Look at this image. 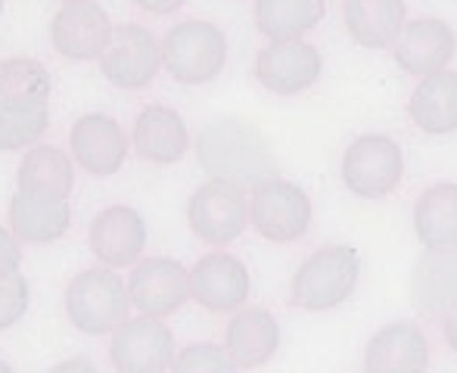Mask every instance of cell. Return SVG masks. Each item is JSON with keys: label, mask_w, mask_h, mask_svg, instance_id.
Returning a JSON list of instances; mask_svg holds the SVG:
<instances>
[{"label": "cell", "mask_w": 457, "mask_h": 373, "mask_svg": "<svg viewBox=\"0 0 457 373\" xmlns=\"http://www.w3.org/2000/svg\"><path fill=\"white\" fill-rule=\"evenodd\" d=\"M314 218L312 196L305 186L274 178L249 196V221L268 243H295L308 234Z\"/></svg>", "instance_id": "cell-6"}, {"label": "cell", "mask_w": 457, "mask_h": 373, "mask_svg": "<svg viewBox=\"0 0 457 373\" xmlns=\"http://www.w3.org/2000/svg\"><path fill=\"white\" fill-rule=\"evenodd\" d=\"M19 190L41 193V196L69 199L75 186V169L69 156L56 146H31L19 162Z\"/></svg>", "instance_id": "cell-25"}, {"label": "cell", "mask_w": 457, "mask_h": 373, "mask_svg": "<svg viewBox=\"0 0 457 373\" xmlns=\"http://www.w3.org/2000/svg\"><path fill=\"white\" fill-rule=\"evenodd\" d=\"M146 246V224L131 205H109L91 224V249L106 268H131Z\"/></svg>", "instance_id": "cell-19"}, {"label": "cell", "mask_w": 457, "mask_h": 373, "mask_svg": "<svg viewBox=\"0 0 457 373\" xmlns=\"http://www.w3.org/2000/svg\"><path fill=\"white\" fill-rule=\"evenodd\" d=\"M69 144H72V156L87 175L96 178H109L125 165L128 159V144L125 131L115 119L103 112H87L81 115L72 125V134H69Z\"/></svg>", "instance_id": "cell-16"}, {"label": "cell", "mask_w": 457, "mask_h": 373, "mask_svg": "<svg viewBox=\"0 0 457 373\" xmlns=\"http://www.w3.org/2000/svg\"><path fill=\"white\" fill-rule=\"evenodd\" d=\"M50 125L47 103L31 106H4L0 109V153L31 146Z\"/></svg>", "instance_id": "cell-28"}, {"label": "cell", "mask_w": 457, "mask_h": 373, "mask_svg": "<svg viewBox=\"0 0 457 373\" xmlns=\"http://www.w3.org/2000/svg\"><path fill=\"white\" fill-rule=\"evenodd\" d=\"M442 327H445V343H448V349H452L454 355H457V314H454V318H448Z\"/></svg>", "instance_id": "cell-34"}, {"label": "cell", "mask_w": 457, "mask_h": 373, "mask_svg": "<svg viewBox=\"0 0 457 373\" xmlns=\"http://www.w3.org/2000/svg\"><path fill=\"white\" fill-rule=\"evenodd\" d=\"M411 302L417 314L433 324H445L457 314V253L423 249L411 268Z\"/></svg>", "instance_id": "cell-15"}, {"label": "cell", "mask_w": 457, "mask_h": 373, "mask_svg": "<svg viewBox=\"0 0 457 373\" xmlns=\"http://www.w3.org/2000/svg\"><path fill=\"white\" fill-rule=\"evenodd\" d=\"M196 159L209 181L234 184L240 190H255L280 178L271 140L253 121L237 115H221L199 131Z\"/></svg>", "instance_id": "cell-1"}, {"label": "cell", "mask_w": 457, "mask_h": 373, "mask_svg": "<svg viewBox=\"0 0 457 373\" xmlns=\"http://www.w3.org/2000/svg\"><path fill=\"white\" fill-rule=\"evenodd\" d=\"M10 230L25 243H54L72 224V211H69L66 199L41 196V193L16 190L10 199Z\"/></svg>", "instance_id": "cell-21"}, {"label": "cell", "mask_w": 457, "mask_h": 373, "mask_svg": "<svg viewBox=\"0 0 457 373\" xmlns=\"http://www.w3.org/2000/svg\"><path fill=\"white\" fill-rule=\"evenodd\" d=\"M408 115L423 134L445 137L457 131V72L427 75L408 96Z\"/></svg>", "instance_id": "cell-23"}, {"label": "cell", "mask_w": 457, "mask_h": 373, "mask_svg": "<svg viewBox=\"0 0 457 373\" xmlns=\"http://www.w3.org/2000/svg\"><path fill=\"white\" fill-rule=\"evenodd\" d=\"M19 261H22V249H19V236L10 234L6 228H0V278L19 271Z\"/></svg>", "instance_id": "cell-31"}, {"label": "cell", "mask_w": 457, "mask_h": 373, "mask_svg": "<svg viewBox=\"0 0 457 373\" xmlns=\"http://www.w3.org/2000/svg\"><path fill=\"white\" fill-rule=\"evenodd\" d=\"M162 66V47L156 35L137 22L115 25L112 41L100 56V72L112 87L121 91H144L153 85Z\"/></svg>", "instance_id": "cell-8"}, {"label": "cell", "mask_w": 457, "mask_h": 373, "mask_svg": "<svg viewBox=\"0 0 457 373\" xmlns=\"http://www.w3.org/2000/svg\"><path fill=\"white\" fill-rule=\"evenodd\" d=\"M66 314L75 330L87 333V336L115 333L131 314L128 280H121L106 265L85 268L66 286Z\"/></svg>", "instance_id": "cell-3"}, {"label": "cell", "mask_w": 457, "mask_h": 373, "mask_svg": "<svg viewBox=\"0 0 457 373\" xmlns=\"http://www.w3.org/2000/svg\"><path fill=\"white\" fill-rule=\"evenodd\" d=\"M429 339L414 320H392L370 336L364 373H427Z\"/></svg>", "instance_id": "cell-17"}, {"label": "cell", "mask_w": 457, "mask_h": 373, "mask_svg": "<svg viewBox=\"0 0 457 373\" xmlns=\"http://www.w3.org/2000/svg\"><path fill=\"white\" fill-rule=\"evenodd\" d=\"M128 293H131V305L146 318H169L181 311L184 302L190 299V271L181 261L153 255L134 265Z\"/></svg>", "instance_id": "cell-13"}, {"label": "cell", "mask_w": 457, "mask_h": 373, "mask_svg": "<svg viewBox=\"0 0 457 373\" xmlns=\"http://www.w3.org/2000/svg\"><path fill=\"white\" fill-rule=\"evenodd\" d=\"M187 221L190 230L209 246H228L249 224L246 190L224 181H205L187 199Z\"/></svg>", "instance_id": "cell-7"}, {"label": "cell", "mask_w": 457, "mask_h": 373, "mask_svg": "<svg viewBox=\"0 0 457 373\" xmlns=\"http://www.w3.org/2000/svg\"><path fill=\"white\" fill-rule=\"evenodd\" d=\"M0 373H12V368L6 361H0Z\"/></svg>", "instance_id": "cell-35"}, {"label": "cell", "mask_w": 457, "mask_h": 373, "mask_svg": "<svg viewBox=\"0 0 457 373\" xmlns=\"http://www.w3.org/2000/svg\"><path fill=\"white\" fill-rule=\"evenodd\" d=\"M343 16L358 47L383 50L392 47L408 25V4L404 0H343Z\"/></svg>", "instance_id": "cell-22"}, {"label": "cell", "mask_w": 457, "mask_h": 373, "mask_svg": "<svg viewBox=\"0 0 457 373\" xmlns=\"http://www.w3.org/2000/svg\"><path fill=\"white\" fill-rule=\"evenodd\" d=\"M29 280L22 278V274H6V278H0V330H6V327L19 324L22 320V314L29 311Z\"/></svg>", "instance_id": "cell-30"}, {"label": "cell", "mask_w": 457, "mask_h": 373, "mask_svg": "<svg viewBox=\"0 0 457 373\" xmlns=\"http://www.w3.org/2000/svg\"><path fill=\"white\" fill-rule=\"evenodd\" d=\"M404 150L389 134H361L343 153V184L361 199H383L402 184Z\"/></svg>", "instance_id": "cell-5"}, {"label": "cell", "mask_w": 457, "mask_h": 373, "mask_svg": "<svg viewBox=\"0 0 457 373\" xmlns=\"http://www.w3.org/2000/svg\"><path fill=\"white\" fill-rule=\"evenodd\" d=\"M134 4H137L140 10L153 12V16H169V12L181 10L187 0H134Z\"/></svg>", "instance_id": "cell-32"}, {"label": "cell", "mask_w": 457, "mask_h": 373, "mask_svg": "<svg viewBox=\"0 0 457 373\" xmlns=\"http://www.w3.org/2000/svg\"><path fill=\"white\" fill-rule=\"evenodd\" d=\"M228 62V37L205 19H184L171 25L162 37V66L187 87L218 79Z\"/></svg>", "instance_id": "cell-4"}, {"label": "cell", "mask_w": 457, "mask_h": 373, "mask_svg": "<svg viewBox=\"0 0 457 373\" xmlns=\"http://www.w3.org/2000/svg\"><path fill=\"white\" fill-rule=\"evenodd\" d=\"M253 293V278L246 265L230 253H209L190 271V299H196L205 311L234 314L246 305Z\"/></svg>", "instance_id": "cell-12"}, {"label": "cell", "mask_w": 457, "mask_h": 373, "mask_svg": "<svg viewBox=\"0 0 457 373\" xmlns=\"http://www.w3.org/2000/svg\"><path fill=\"white\" fill-rule=\"evenodd\" d=\"M320 50L305 37L271 41L255 56V79L265 91L277 96H295L320 79Z\"/></svg>", "instance_id": "cell-10"}, {"label": "cell", "mask_w": 457, "mask_h": 373, "mask_svg": "<svg viewBox=\"0 0 457 373\" xmlns=\"http://www.w3.org/2000/svg\"><path fill=\"white\" fill-rule=\"evenodd\" d=\"M175 355V336L162 318H128L109 339V361L119 373H169Z\"/></svg>", "instance_id": "cell-9"}, {"label": "cell", "mask_w": 457, "mask_h": 373, "mask_svg": "<svg viewBox=\"0 0 457 373\" xmlns=\"http://www.w3.org/2000/svg\"><path fill=\"white\" fill-rule=\"evenodd\" d=\"M66 4H85V0H66Z\"/></svg>", "instance_id": "cell-36"}, {"label": "cell", "mask_w": 457, "mask_h": 373, "mask_svg": "<svg viewBox=\"0 0 457 373\" xmlns=\"http://www.w3.org/2000/svg\"><path fill=\"white\" fill-rule=\"evenodd\" d=\"M280 324L268 308L243 305L240 311L230 314L228 330H224V349L240 370H255L265 368L280 352Z\"/></svg>", "instance_id": "cell-18"}, {"label": "cell", "mask_w": 457, "mask_h": 373, "mask_svg": "<svg viewBox=\"0 0 457 373\" xmlns=\"http://www.w3.org/2000/svg\"><path fill=\"white\" fill-rule=\"evenodd\" d=\"M414 234L423 249L457 253V184H433L414 203Z\"/></svg>", "instance_id": "cell-24"}, {"label": "cell", "mask_w": 457, "mask_h": 373, "mask_svg": "<svg viewBox=\"0 0 457 373\" xmlns=\"http://www.w3.org/2000/svg\"><path fill=\"white\" fill-rule=\"evenodd\" d=\"M240 368L218 343H190L175 355L169 373H237Z\"/></svg>", "instance_id": "cell-29"}, {"label": "cell", "mask_w": 457, "mask_h": 373, "mask_svg": "<svg viewBox=\"0 0 457 373\" xmlns=\"http://www.w3.org/2000/svg\"><path fill=\"white\" fill-rule=\"evenodd\" d=\"M112 22H109V12L103 10L94 0L85 4H66L50 22V41L54 50L66 60L87 62L100 60L103 50L112 41Z\"/></svg>", "instance_id": "cell-14"}, {"label": "cell", "mask_w": 457, "mask_h": 373, "mask_svg": "<svg viewBox=\"0 0 457 373\" xmlns=\"http://www.w3.org/2000/svg\"><path fill=\"white\" fill-rule=\"evenodd\" d=\"M457 54V35L454 29L439 16H417L402 29V35L392 44L398 69L414 79L445 72L448 62Z\"/></svg>", "instance_id": "cell-11"}, {"label": "cell", "mask_w": 457, "mask_h": 373, "mask_svg": "<svg viewBox=\"0 0 457 373\" xmlns=\"http://www.w3.org/2000/svg\"><path fill=\"white\" fill-rule=\"evenodd\" d=\"M134 153L144 162L153 165H175L184 159L187 146H190V131L187 121L178 109L162 106V103H150L134 121Z\"/></svg>", "instance_id": "cell-20"}, {"label": "cell", "mask_w": 457, "mask_h": 373, "mask_svg": "<svg viewBox=\"0 0 457 373\" xmlns=\"http://www.w3.org/2000/svg\"><path fill=\"white\" fill-rule=\"evenodd\" d=\"M50 373H96L91 358H69V361H60Z\"/></svg>", "instance_id": "cell-33"}, {"label": "cell", "mask_w": 457, "mask_h": 373, "mask_svg": "<svg viewBox=\"0 0 457 373\" xmlns=\"http://www.w3.org/2000/svg\"><path fill=\"white\" fill-rule=\"evenodd\" d=\"M50 72L31 56H12L0 62V109L31 106L50 100Z\"/></svg>", "instance_id": "cell-27"}, {"label": "cell", "mask_w": 457, "mask_h": 373, "mask_svg": "<svg viewBox=\"0 0 457 373\" xmlns=\"http://www.w3.org/2000/svg\"><path fill=\"white\" fill-rule=\"evenodd\" d=\"M327 0H255V29L271 41L302 37L324 19Z\"/></svg>", "instance_id": "cell-26"}, {"label": "cell", "mask_w": 457, "mask_h": 373, "mask_svg": "<svg viewBox=\"0 0 457 373\" xmlns=\"http://www.w3.org/2000/svg\"><path fill=\"white\" fill-rule=\"evenodd\" d=\"M361 280V255L349 243L320 246L299 265L293 278V305L302 311H333L352 299Z\"/></svg>", "instance_id": "cell-2"}, {"label": "cell", "mask_w": 457, "mask_h": 373, "mask_svg": "<svg viewBox=\"0 0 457 373\" xmlns=\"http://www.w3.org/2000/svg\"><path fill=\"white\" fill-rule=\"evenodd\" d=\"M0 12H4V0H0Z\"/></svg>", "instance_id": "cell-37"}]
</instances>
